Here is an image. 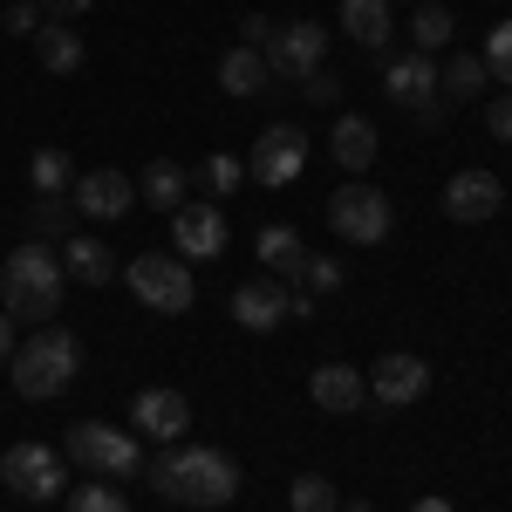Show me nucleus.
I'll list each match as a JSON object with an SVG mask.
<instances>
[{"label": "nucleus", "mask_w": 512, "mask_h": 512, "mask_svg": "<svg viewBox=\"0 0 512 512\" xmlns=\"http://www.w3.org/2000/svg\"><path fill=\"white\" fill-rule=\"evenodd\" d=\"M151 485L171 506H226L239 499V465L212 444H171L151 458Z\"/></svg>", "instance_id": "obj_1"}, {"label": "nucleus", "mask_w": 512, "mask_h": 512, "mask_svg": "<svg viewBox=\"0 0 512 512\" xmlns=\"http://www.w3.org/2000/svg\"><path fill=\"white\" fill-rule=\"evenodd\" d=\"M62 287H69V274H62V253L48 239H28L0 260V308L14 321H55L62 315Z\"/></svg>", "instance_id": "obj_2"}, {"label": "nucleus", "mask_w": 512, "mask_h": 512, "mask_svg": "<svg viewBox=\"0 0 512 512\" xmlns=\"http://www.w3.org/2000/svg\"><path fill=\"white\" fill-rule=\"evenodd\" d=\"M14 390L28 396V403H48V396H62L69 383H76L82 369V342L62 328V321H41L28 342H14Z\"/></svg>", "instance_id": "obj_3"}, {"label": "nucleus", "mask_w": 512, "mask_h": 512, "mask_svg": "<svg viewBox=\"0 0 512 512\" xmlns=\"http://www.w3.org/2000/svg\"><path fill=\"white\" fill-rule=\"evenodd\" d=\"M130 294L151 308V315H185L198 294L192 260H164V253H137L130 260Z\"/></svg>", "instance_id": "obj_4"}, {"label": "nucleus", "mask_w": 512, "mask_h": 512, "mask_svg": "<svg viewBox=\"0 0 512 512\" xmlns=\"http://www.w3.org/2000/svg\"><path fill=\"white\" fill-rule=\"evenodd\" d=\"M328 226L349 239V246H383L396 226V205L376 185H342V192L328 198Z\"/></svg>", "instance_id": "obj_5"}, {"label": "nucleus", "mask_w": 512, "mask_h": 512, "mask_svg": "<svg viewBox=\"0 0 512 512\" xmlns=\"http://www.w3.org/2000/svg\"><path fill=\"white\" fill-rule=\"evenodd\" d=\"M301 171H308V137H301L294 123H267V130L253 137V151H246V178L267 185V192H280V185H294Z\"/></svg>", "instance_id": "obj_6"}, {"label": "nucleus", "mask_w": 512, "mask_h": 512, "mask_svg": "<svg viewBox=\"0 0 512 512\" xmlns=\"http://www.w3.org/2000/svg\"><path fill=\"white\" fill-rule=\"evenodd\" d=\"M69 458H76L89 478H130L144 465L137 437L117 431V424H76V431H69Z\"/></svg>", "instance_id": "obj_7"}, {"label": "nucleus", "mask_w": 512, "mask_h": 512, "mask_svg": "<svg viewBox=\"0 0 512 512\" xmlns=\"http://www.w3.org/2000/svg\"><path fill=\"white\" fill-rule=\"evenodd\" d=\"M267 76H280V82H308L328 62V28L321 21H287V28H274L267 35Z\"/></svg>", "instance_id": "obj_8"}, {"label": "nucleus", "mask_w": 512, "mask_h": 512, "mask_svg": "<svg viewBox=\"0 0 512 512\" xmlns=\"http://www.w3.org/2000/svg\"><path fill=\"white\" fill-rule=\"evenodd\" d=\"M0 485L14 492V499H28V506H41V499H55L62 492V458L48 451V444H7L0 451Z\"/></svg>", "instance_id": "obj_9"}, {"label": "nucleus", "mask_w": 512, "mask_h": 512, "mask_svg": "<svg viewBox=\"0 0 512 512\" xmlns=\"http://www.w3.org/2000/svg\"><path fill=\"white\" fill-rule=\"evenodd\" d=\"M171 246H178V260H219L226 253V212H219V198L212 205H178L171 212Z\"/></svg>", "instance_id": "obj_10"}, {"label": "nucleus", "mask_w": 512, "mask_h": 512, "mask_svg": "<svg viewBox=\"0 0 512 512\" xmlns=\"http://www.w3.org/2000/svg\"><path fill=\"white\" fill-rule=\"evenodd\" d=\"M369 396L376 403H390V410H410V403H424L431 396V362L410 349H396L376 362V376H369Z\"/></svg>", "instance_id": "obj_11"}, {"label": "nucleus", "mask_w": 512, "mask_h": 512, "mask_svg": "<svg viewBox=\"0 0 512 512\" xmlns=\"http://www.w3.org/2000/svg\"><path fill=\"white\" fill-rule=\"evenodd\" d=\"M69 205H76L82 219H110V226H117L123 212L137 205V185H130L123 171H110V164H103V171H76V185H69Z\"/></svg>", "instance_id": "obj_12"}, {"label": "nucleus", "mask_w": 512, "mask_h": 512, "mask_svg": "<svg viewBox=\"0 0 512 512\" xmlns=\"http://www.w3.org/2000/svg\"><path fill=\"white\" fill-rule=\"evenodd\" d=\"M233 321L246 335H274L280 321H294V294H287L274 274L246 280V287H233Z\"/></svg>", "instance_id": "obj_13"}, {"label": "nucleus", "mask_w": 512, "mask_h": 512, "mask_svg": "<svg viewBox=\"0 0 512 512\" xmlns=\"http://www.w3.org/2000/svg\"><path fill=\"white\" fill-rule=\"evenodd\" d=\"M130 424L151 437V444H185L192 431V403L178 390H137L130 396Z\"/></svg>", "instance_id": "obj_14"}, {"label": "nucleus", "mask_w": 512, "mask_h": 512, "mask_svg": "<svg viewBox=\"0 0 512 512\" xmlns=\"http://www.w3.org/2000/svg\"><path fill=\"white\" fill-rule=\"evenodd\" d=\"M383 89H390L403 110H417V117H431L437 103V55H390V69H383Z\"/></svg>", "instance_id": "obj_15"}, {"label": "nucleus", "mask_w": 512, "mask_h": 512, "mask_svg": "<svg viewBox=\"0 0 512 512\" xmlns=\"http://www.w3.org/2000/svg\"><path fill=\"white\" fill-rule=\"evenodd\" d=\"M506 205V185L492 178V171H458L451 185H444V212L458 219V226H478V219H492Z\"/></svg>", "instance_id": "obj_16"}, {"label": "nucleus", "mask_w": 512, "mask_h": 512, "mask_svg": "<svg viewBox=\"0 0 512 512\" xmlns=\"http://www.w3.org/2000/svg\"><path fill=\"white\" fill-rule=\"evenodd\" d=\"M308 396H315L321 410H335V417H355L369 403V376L349 369V362H321L315 376H308Z\"/></svg>", "instance_id": "obj_17"}, {"label": "nucleus", "mask_w": 512, "mask_h": 512, "mask_svg": "<svg viewBox=\"0 0 512 512\" xmlns=\"http://www.w3.org/2000/svg\"><path fill=\"white\" fill-rule=\"evenodd\" d=\"M253 253H260V267H267L274 280H294L301 267H308V246H301V233H294V226H260Z\"/></svg>", "instance_id": "obj_18"}, {"label": "nucleus", "mask_w": 512, "mask_h": 512, "mask_svg": "<svg viewBox=\"0 0 512 512\" xmlns=\"http://www.w3.org/2000/svg\"><path fill=\"white\" fill-rule=\"evenodd\" d=\"M328 158L342 164V171H369V164H376V123L342 117L335 130H328Z\"/></svg>", "instance_id": "obj_19"}, {"label": "nucleus", "mask_w": 512, "mask_h": 512, "mask_svg": "<svg viewBox=\"0 0 512 512\" xmlns=\"http://www.w3.org/2000/svg\"><path fill=\"white\" fill-rule=\"evenodd\" d=\"M267 82H274V76H267V55H260V48L239 41V48L219 55V89H226V96H260Z\"/></svg>", "instance_id": "obj_20"}, {"label": "nucleus", "mask_w": 512, "mask_h": 512, "mask_svg": "<svg viewBox=\"0 0 512 512\" xmlns=\"http://www.w3.org/2000/svg\"><path fill=\"white\" fill-rule=\"evenodd\" d=\"M62 274L82 280V287H110V253H103V239L69 233L62 239Z\"/></svg>", "instance_id": "obj_21"}, {"label": "nucleus", "mask_w": 512, "mask_h": 512, "mask_svg": "<svg viewBox=\"0 0 512 512\" xmlns=\"http://www.w3.org/2000/svg\"><path fill=\"white\" fill-rule=\"evenodd\" d=\"M35 55H41L48 76H76V69H82V35L48 21V28H35Z\"/></svg>", "instance_id": "obj_22"}, {"label": "nucleus", "mask_w": 512, "mask_h": 512, "mask_svg": "<svg viewBox=\"0 0 512 512\" xmlns=\"http://www.w3.org/2000/svg\"><path fill=\"white\" fill-rule=\"evenodd\" d=\"M342 28L362 48H383L390 41V0H342Z\"/></svg>", "instance_id": "obj_23"}, {"label": "nucleus", "mask_w": 512, "mask_h": 512, "mask_svg": "<svg viewBox=\"0 0 512 512\" xmlns=\"http://www.w3.org/2000/svg\"><path fill=\"white\" fill-rule=\"evenodd\" d=\"M185 185H192V171H185V164H171V158H151L144 164V198H151V205H171V212H178V205H185Z\"/></svg>", "instance_id": "obj_24"}, {"label": "nucleus", "mask_w": 512, "mask_h": 512, "mask_svg": "<svg viewBox=\"0 0 512 512\" xmlns=\"http://www.w3.org/2000/svg\"><path fill=\"white\" fill-rule=\"evenodd\" d=\"M485 62L478 55H451L444 69H437V96H458V103H472V96H485Z\"/></svg>", "instance_id": "obj_25"}, {"label": "nucleus", "mask_w": 512, "mask_h": 512, "mask_svg": "<svg viewBox=\"0 0 512 512\" xmlns=\"http://www.w3.org/2000/svg\"><path fill=\"white\" fill-rule=\"evenodd\" d=\"M28 178H35V192L41 198H62L69 185H76V164H69V151H35V164H28Z\"/></svg>", "instance_id": "obj_26"}, {"label": "nucleus", "mask_w": 512, "mask_h": 512, "mask_svg": "<svg viewBox=\"0 0 512 512\" xmlns=\"http://www.w3.org/2000/svg\"><path fill=\"white\" fill-rule=\"evenodd\" d=\"M287 506H294V512H335V506H342V492H335V478L301 472L294 485H287Z\"/></svg>", "instance_id": "obj_27"}, {"label": "nucleus", "mask_w": 512, "mask_h": 512, "mask_svg": "<svg viewBox=\"0 0 512 512\" xmlns=\"http://www.w3.org/2000/svg\"><path fill=\"white\" fill-rule=\"evenodd\" d=\"M410 35H417V55H437V48L451 41V14H444L437 0H417V21H410Z\"/></svg>", "instance_id": "obj_28"}, {"label": "nucleus", "mask_w": 512, "mask_h": 512, "mask_svg": "<svg viewBox=\"0 0 512 512\" xmlns=\"http://www.w3.org/2000/svg\"><path fill=\"white\" fill-rule=\"evenodd\" d=\"M198 178H205V192H212V198H226V192H239V185H246V158L212 151V158L198 164Z\"/></svg>", "instance_id": "obj_29"}, {"label": "nucleus", "mask_w": 512, "mask_h": 512, "mask_svg": "<svg viewBox=\"0 0 512 512\" xmlns=\"http://www.w3.org/2000/svg\"><path fill=\"white\" fill-rule=\"evenodd\" d=\"M69 512H130V499H123L110 478H89V485L69 492Z\"/></svg>", "instance_id": "obj_30"}, {"label": "nucleus", "mask_w": 512, "mask_h": 512, "mask_svg": "<svg viewBox=\"0 0 512 512\" xmlns=\"http://www.w3.org/2000/svg\"><path fill=\"white\" fill-rule=\"evenodd\" d=\"M478 62H485V76H492V82H506V89H512V21H499V28L485 35V55H478Z\"/></svg>", "instance_id": "obj_31"}, {"label": "nucleus", "mask_w": 512, "mask_h": 512, "mask_svg": "<svg viewBox=\"0 0 512 512\" xmlns=\"http://www.w3.org/2000/svg\"><path fill=\"white\" fill-rule=\"evenodd\" d=\"M69 219H76V205H69V198H41L35 192V239H69Z\"/></svg>", "instance_id": "obj_32"}, {"label": "nucleus", "mask_w": 512, "mask_h": 512, "mask_svg": "<svg viewBox=\"0 0 512 512\" xmlns=\"http://www.w3.org/2000/svg\"><path fill=\"white\" fill-rule=\"evenodd\" d=\"M301 294H335V287H342V267H335V260H315V253H308V267H301Z\"/></svg>", "instance_id": "obj_33"}, {"label": "nucleus", "mask_w": 512, "mask_h": 512, "mask_svg": "<svg viewBox=\"0 0 512 512\" xmlns=\"http://www.w3.org/2000/svg\"><path fill=\"white\" fill-rule=\"evenodd\" d=\"M301 96H308V103H335V96H342V76H335V69H315V76L301 82Z\"/></svg>", "instance_id": "obj_34"}, {"label": "nucleus", "mask_w": 512, "mask_h": 512, "mask_svg": "<svg viewBox=\"0 0 512 512\" xmlns=\"http://www.w3.org/2000/svg\"><path fill=\"white\" fill-rule=\"evenodd\" d=\"M485 123H492V137H499V144H512V89L485 103Z\"/></svg>", "instance_id": "obj_35"}, {"label": "nucleus", "mask_w": 512, "mask_h": 512, "mask_svg": "<svg viewBox=\"0 0 512 512\" xmlns=\"http://www.w3.org/2000/svg\"><path fill=\"white\" fill-rule=\"evenodd\" d=\"M7 28H14V35H35V28H41V7H35V0H14V7H7Z\"/></svg>", "instance_id": "obj_36"}, {"label": "nucleus", "mask_w": 512, "mask_h": 512, "mask_svg": "<svg viewBox=\"0 0 512 512\" xmlns=\"http://www.w3.org/2000/svg\"><path fill=\"white\" fill-rule=\"evenodd\" d=\"M239 35H246V48H267L274 28H267V14H246V21H239Z\"/></svg>", "instance_id": "obj_37"}, {"label": "nucleus", "mask_w": 512, "mask_h": 512, "mask_svg": "<svg viewBox=\"0 0 512 512\" xmlns=\"http://www.w3.org/2000/svg\"><path fill=\"white\" fill-rule=\"evenodd\" d=\"M14 355V315H0V362Z\"/></svg>", "instance_id": "obj_38"}, {"label": "nucleus", "mask_w": 512, "mask_h": 512, "mask_svg": "<svg viewBox=\"0 0 512 512\" xmlns=\"http://www.w3.org/2000/svg\"><path fill=\"white\" fill-rule=\"evenodd\" d=\"M41 7H48V14H82L89 0H41Z\"/></svg>", "instance_id": "obj_39"}, {"label": "nucleus", "mask_w": 512, "mask_h": 512, "mask_svg": "<svg viewBox=\"0 0 512 512\" xmlns=\"http://www.w3.org/2000/svg\"><path fill=\"white\" fill-rule=\"evenodd\" d=\"M410 512H451V499H437V492H431V499H417Z\"/></svg>", "instance_id": "obj_40"}, {"label": "nucleus", "mask_w": 512, "mask_h": 512, "mask_svg": "<svg viewBox=\"0 0 512 512\" xmlns=\"http://www.w3.org/2000/svg\"><path fill=\"white\" fill-rule=\"evenodd\" d=\"M335 512H369V506H362V499H342V506H335Z\"/></svg>", "instance_id": "obj_41"}]
</instances>
